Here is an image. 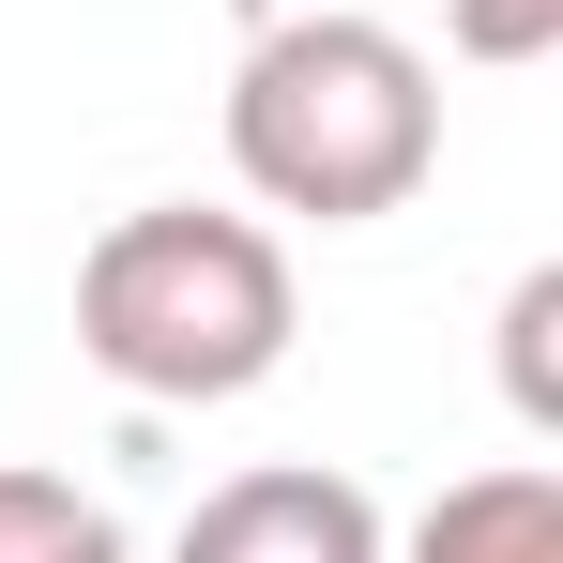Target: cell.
Returning <instances> with one entry per match:
<instances>
[{"instance_id": "6da1fadb", "label": "cell", "mask_w": 563, "mask_h": 563, "mask_svg": "<svg viewBox=\"0 0 563 563\" xmlns=\"http://www.w3.org/2000/svg\"><path fill=\"white\" fill-rule=\"evenodd\" d=\"M229 168L260 213H305V229H380L411 213L427 168H442V62L366 15V0H305V15H260L244 62H229Z\"/></svg>"}, {"instance_id": "7a4b0ae2", "label": "cell", "mask_w": 563, "mask_h": 563, "mask_svg": "<svg viewBox=\"0 0 563 563\" xmlns=\"http://www.w3.org/2000/svg\"><path fill=\"white\" fill-rule=\"evenodd\" d=\"M305 335V289L289 244L260 213H213V198H153V213H107L92 260H77V351L153 411H229L260 396Z\"/></svg>"}, {"instance_id": "3957f363", "label": "cell", "mask_w": 563, "mask_h": 563, "mask_svg": "<svg viewBox=\"0 0 563 563\" xmlns=\"http://www.w3.org/2000/svg\"><path fill=\"white\" fill-rule=\"evenodd\" d=\"M168 563H396V518L351 472H320V457H260L229 487H198V518H184Z\"/></svg>"}, {"instance_id": "277c9868", "label": "cell", "mask_w": 563, "mask_h": 563, "mask_svg": "<svg viewBox=\"0 0 563 563\" xmlns=\"http://www.w3.org/2000/svg\"><path fill=\"white\" fill-rule=\"evenodd\" d=\"M396 563H563V472L549 457L457 472V487L396 533Z\"/></svg>"}, {"instance_id": "5b68a950", "label": "cell", "mask_w": 563, "mask_h": 563, "mask_svg": "<svg viewBox=\"0 0 563 563\" xmlns=\"http://www.w3.org/2000/svg\"><path fill=\"white\" fill-rule=\"evenodd\" d=\"M0 563H122V518H107L77 472L0 457Z\"/></svg>"}, {"instance_id": "8992f818", "label": "cell", "mask_w": 563, "mask_h": 563, "mask_svg": "<svg viewBox=\"0 0 563 563\" xmlns=\"http://www.w3.org/2000/svg\"><path fill=\"white\" fill-rule=\"evenodd\" d=\"M549 335H563V275H518V289H503V396H518V427H563Z\"/></svg>"}, {"instance_id": "52a82bcc", "label": "cell", "mask_w": 563, "mask_h": 563, "mask_svg": "<svg viewBox=\"0 0 563 563\" xmlns=\"http://www.w3.org/2000/svg\"><path fill=\"white\" fill-rule=\"evenodd\" d=\"M442 46H457V62H549L563 0H442Z\"/></svg>"}, {"instance_id": "ba28073f", "label": "cell", "mask_w": 563, "mask_h": 563, "mask_svg": "<svg viewBox=\"0 0 563 563\" xmlns=\"http://www.w3.org/2000/svg\"><path fill=\"white\" fill-rule=\"evenodd\" d=\"M229 15H244V31H260V15H305V0H229Z\"/></svg>"}]
</instances>
